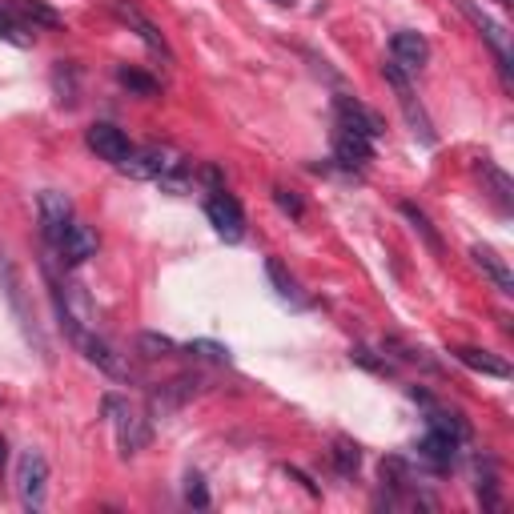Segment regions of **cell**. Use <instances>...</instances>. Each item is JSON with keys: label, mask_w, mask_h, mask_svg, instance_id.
Wrapping results in <instances>:
<instances>
[{"label": "cell", "mask_w": 514, "mask_h": 514, "mask_svg": "<svg viewBox=\"0 0 514 514\" xmlns=\"http://www.w3.org/2000/svg\"><path fill=\"white\" fill-rule=\"evenodd\" d=\"M410 394H414V398H418V402L430 410V418H426V422H430V430H438V434L454 438L458 446H462V442H470V422H466L462 414H450V410L434 406V402H430V394H422V390H410Z\"/></svg>", "instance_id": "cell-17"}, {"label": "cell", "mask_w": 514, "mask_h": 514, "mask_svg": "<svg viewBox=\"0 0 514 514\" xmlns=\"http://www.w3.org/2000/svg\"><path fill=\"white\" fill-rule=\"evenodd\" d=\"M450 5L474 25V33L482 37V45L494 53V69H498V77H502V89L510 93L514 89V77H510V33H506V25H498L478 0H450Z\"/></svg>", "instance_id": "cell-2"}, {"label": "cell", "mask_w": 514, "mask_h": 514, "mask_svg": "<svg viewBox=\"0 0 514 514\" xmlns=\"http://www.w3.org/2000/svg\"><path fill=\"white\" fill-rule=\"evenodd\" d=\"M185 350L197 354V358H209V362H229V350L221 342H209V338H193Z\"/></svg>", "instance_id": "cell-32"}, {"label": "cell", "mask_w": 514, "mask_h": 514, "mask_svg": "<svg viewBox=\"0 0 514 514\" xmlns=\"http://www.w3.org/2000/svg\"><path fill=\"white\" fill-rule=\"evenodd\" d=\"M45 486H49V462L37 450H25L17 462V494L29 514H37L45 506Z\"/></svg>", "instance_id": "cell-5"}, {"label": "cell", "mask_w": 514, "mask_h": 514, "mask_svg": "<svg viewBox=\"0 0 514 514\" xmlns=\"http://www.w3.org/2000/svg\"><path fill=\"white\" fill-rule=\"evenodd\" d=\"M474 173L482 177V193L494 201V209H498L502 217H510V209H514V181H510L494 161H486V157L474 165Z\"/></svg>", "instance_id": "cell-15"}, {"label": "cell", "mask_w": 514, "mask_h": 514, "mask_svg": "<svg viewBox=\"0 0 514 514\" xmlns=\"http://www.w3.org/2000/svg\"><path fill=\"white\" fill-rule=\"evenodd\" d=\"M266 278L274 282V290H278V298L282 302H294V306H306V298H302V290H298V282H294V274L278 262V257H270L266 262Z\"/></svg>", "instance_id": "cell-24"}, {"label": "cell", "mask_w": 514, "mask_h": 514, "mask_svg": "<svg viewBox=\"0 0 514 514\" xmlns=\"http://www.w3.org/2000/svg\"><path fill=\"white\" fill-rule=\"evenodd\" d=\"M117 81H121V89H129V93H137V97H157V93H161V85H157L149 73L129 69V65H117Z\"/></svg>", "instance_id": "cell-28"}, {"label": "cell", "mask_w": 514, "mask_h": 514, "mask_svg": "<svg viewBox=\"0 0 514 514\" xmlns=\"http://www.w3.org/2000/svg\"><path fill=\"white\" fill-rule=\"evenodd\" d=\"M137 354L141 358H169V354H177V342L157 334V330H145V334H137Z\"/></svg>", "instance_id": "cell-29"}, {"label": "cell", "mask_w": 514, "mask_h": 514, "mask_svg": "<svg viewBox=\"0 0 514 514\" xmlns=\"http://www.w3.org/2000/svg\"><path fill=\"white\" fill-rule=\"evenodd\" d=\"M205 217H209V225L217 229V237L221 241H241L245 237V209H241V201L233 197V193H225V189H217L209 201H205Z\"/></svg>", "instance_id": "cell-7"}, {"label": "cell", "mask_w": 514, "mask_h": 514, "mask_svg": "<svg viewBox=\"0 0 514 514\" xmlns=\"http://www.w3.org/2000/svg\"><path fill=\"white\" fill-rule=\"evenodd\" d=\"M382 77H386V85L394 89V101H398V109H402V117H406V125H410V133L422 141V145H434L438 141V133H434V121H430V113H426V105L414 97V85H410V73H402L394 61H386L382 65Z\"/></svg>", "instance_id": "cell-3"}, {"label": "cell", "mask_w": 514, "mask_h": 514, "mask_svg": "<svg viewBox=\"0 0 514 514\" xmlns=\"http://www.w3.org/2000/svg\"><path fill=\"white\" fill-rule=\"evenodd\" d=\"M177 161H181V157H173L169 145H145V149H133L117 169H121L125 177H133V181H161Z\"/></svg>", "instance_id": "cell-6"}, {"label": "cell", "mask_w": 514, "mask_h": 514, "mask_svg": "<svg viewBox=\"0 0 514 514\" xmlns=\"http://www.w3.org/2000/svg\"><path fill=\"white\" fill-rule=\"evenodd\" d=\"M185 502L189 506H201V510L209 506V490H205V478L201 474H189L185 478Z\"/></svg>", "instance_id": "cell-33"}, {"label": "cell", "mask_w": 514, "mask_h": 514, "mask_svg": "<svg viewBox=\"0 0 514 514\" xmlns=\"http://www.w3.org/2000/svg\"><path fill=\"white\" fill-rule=\"evenodd\" d=\"M470 257H474V266H478V270L498 286V294H506V298L514 294V274H510V266L502 262V257H498L490 245H474V249H470Z\"/></svg>", "instance_id": "cell-20"}, {"label": "cell", "mask_w": 514, "mask_h": 514, "mask_svg": "<svg viewBox=\"0 0 514 514\" xmlns=\"http://www.w3.org/2000/svg\"><path fill=\"white\" fill-rule=\"evenodd\" d=\"M334 161L346 169V173H362L370 161H374V141L358 137L354 129H334Z\"/></svg>", "instance_id": "cell-13"}, {"label": "cell", "mask_w": 514, "mask_h": 514, "mask_svg": "<svg viewBox=\"0 0 514 514\" xmlns=\"http://www.w3.org/2000/svg\"><path fill=\"white\" fill-rule=\"evenodd\" d=\"M390 61L402 69V73H422L426 69V61H430V41L422 37V33H414V29H398L394 37H390Z\"/></svg>", "instance_id": "cell-11"}, {"label": "cell", "mask_w": 514, "mask_h": 514, "mask_svg": "<svg viewBox=\"0 0 514 514\" xmlns=\"http://www.w3.org/2000/svg\"><path fill=\"white\" fill-rule=\"evenodd\" d=\"M398 209H402V217H406V221H410V225H414V229L422 233V241H426V245H430V249H434V253L442 257V253H446V245H442V237H438V229L430 225V217H426V213H422V209H418L414 201H402Z\"/></svg>", "instance_id": "cell-26"}, {"label": "cell", "mask_w": 514, "mask_h": 514, "mask_svg": "<svg viewBox=\"0 0 514 514\" xmlns=\"http://www.w3.org/2000/svg\"><path fill=\"white\" fill-rule=\"evenodd\" d=\"M0 41H9V45H17V49H29L33 45V33L25 29V21L0 0Z\"/></svg>", "instance_id": "cell-25"}, {"label": "cell", "mask_w": 514, "mask_h": 514, "mask_svg": "<svg viewBox=\"0 0 514 514\" xmlns=\"http://www.w3.org/2000/svg\"><path fill=\"white\" fill-rule=\"evenodd\" d=\"M274 201H278V209H282V213H290L294 221H298V217H306V201H302L294 189H286V185H274Z\"/></svg>", "instance_id": "cell-30"}, {"label": "cell", "mask_w": 514, "mask_h": 514, "mask_svg": "<svg viewBox=\"0 0 514 514\" xmlns=\"http://www.w3.org/2000/svg\"><path fill=\"white\" fill-rule=\"evenodd\" d=\"M197 390H201V378H197V374H177L173 382H165V386L153 394V406H157V414H173V410H181Z\"/></svg>", "instance_id": "cell-19"}, {"label": "cell", "mask_w": 514, "mask_h": 514, "mask_svg": "<svg viewBox=\"0 0 514 514\" xmlns=\"http://www.w3.org/2000/svg\"><path fill=\"white\" fill-rule=\"evenodd\" d=\"M37 209H41V233H45L49 249H57V245L65 241V233L73 229V221H77L73 201H69L61 189H45V193L37 197Z\"/></svg>", "instance_id": "cell-4"}, {"label": "cell", "mask_w": 514, "mask_h": 514, "mask_svg": "<svg viewBox=\"0 0 514 514\" xmlns=\"http://www.w3.org/2000/svg\"><path fill=\"white\" fill-rule=\"evenodd\" d=\"M270 5H278V9H294V0H270Z\"/></svg>", "instance_id": "cell-34"}, {"label": "cell", "mask_w": 514, "mask_h": 514, "mask_svg": "<svg viewBox=\"0 0 514 514\" xmlns=\"http://www.w3.org/2000/svg\"><path fill=\"white\" fill-rule=\"evenodd\" d=\"M414 450H418V466H422L426 474H446V470H454V462H458V442L446 438V434H438V430H430Z\"/></svg>", "instance_id": "cell-14"}, {"label": "cell", "mask_w": 514, "mask_h": 514, "mask_svg": "<svg viewBox=\"0 0 514 514\" xmlns=\"http://www.w3.org/2000/svg\"><path fill=\"white\" fill-rule=\"evenodd\" d=\"M85 145H89V149H93L101 161H109V165H121V161L133 153L129 133H125V129H117L113 121H97V125H89Z\"/></svg>", "instance_id": "cell-10"}, {"label": "cell", "mask_w": 514, "mask_h": 514, "mask_svg": "<svg viewBox=\"0 0 514 514\" xmlns=\"http://www.w3.org/2000/svg\"><path fill=\"white\" fill-rule=\"evenodd\" d=\"M53 93L61 105H77V93H81V69L73 61H57L53 65Z\"/></svg>", "instance_id": "cell-23"}, {"label": "cell", "mask_w": 514, "mask_h": 514, "mask_svg": "<svg viewBox=\"0 0 514 514\" xmlns=\"http://www.w3.org/2000/svg\"><path fill=\"white\" fill-rule=\"evenodd\" d=\"M101 410L109 414L113 434H117V446H121L125 458H133V454H141V450L149 446L153 426H149V418H145V410H141L137 402H129V398H121V394H105Z\"/></svg>", "instance_id": "cell-1"}, {"label": "cell", "mask_w": 514, "mask_h": 514, "mask_svg": "<svg viewBox=\"0 0 514 514\" xmlns=\"http://www.w3.org/2000/svg\"><path fill=\"white\" fill-rule=\"evenodd\" d=\"M350 358L358 362V366H366V370H374V374H394V362L382 354V358H374V350H366V346H354L350 350Z\"/></svg>", "instance_id": "cell-31"}, {"label": "cell", "mask_w": 514, "mask_h": 514, "mask_svg": "<svg viewBox=\"0 0 514 514\" xmlns=\"http://www.w3.org/2000/svg\"><path fill=\"white\" fill-rule=\"evenodd\" d=\"M462 366H470L474 374H490V378H510V366L502 358H494L490 350H478V346H454L450 350Z\"/></svg>", "instance_id": "cell-22"}, {"label": "cell", "mask_w": 514, "mask_h": 514, "mask_svg": "<svg viewBox=\"0 0 514 514\" xmlns=\"http://www.w3.org/2000/svg\"><path fill=\"white\" fill-rule=\"evenodd\" d=\"M334 113H338V125H342V129H354V133L366 137V141H378V137H382V117L370 113L358 97L338 93V97H334Z\"/></svg>", "instance_id": "cell-12"}, {"label": "cell", "mask_w": 514, "mask_h": 514, "mask_svg": "<svg viewBox=\"0 0 514 514\" xmlns=\"http://www.w3.org/2000/svg\"><path fill=\"white\" fill-rule=\"evenodd\" d=\"M57 253H61L65 266H81V262H89V257L97 253V233L85 221H73V229L65 233V241L57 245Z\"/></svg>", "instance_id": "cell-18"}, {"label": "cell", "mask_w": 514, "mask_h": 514, "mask_svg": "<svg viewBox=\"0 0 514 514\" xmlns=\"http://www.w3.org/2000/svg\"><path fill=\"white\" fill-rule=\"evenodd\" d=\"M9 458V446H5V438H0V462H5Z\"/></svg>", "instance_id": "cell-35"}, {"label": "cell", "mask_w": 514, "mask_h": 514, "mask_svg": "<svg viewBox=\"0 0 514 514\" xmlns=\"http://www.w3.org/2000/svg\"><path fill=\"white\" fill-rule=\"evenodd\" d=\"M474 494L482 502V510H498L502 506V474L494 458H474Z\"/></svg>", "instance_id": "cell-16"}, {"label": "cell", "mask_w": 514, "mask_h": 514, "mask_svg": "<svg viewBox=\"0 0 514 514\" xmlns=\"http://www.w3.org/2000/svg\"><path fill=\"white\" fill-rule=\"evenodd\" d=\"M498 5H510V0H498Z\"/></svg>", "instance_id": "cell-36"}, {"label": "cell", "mask_w": 514, "mask_h": 514, "mask_svg": "<svg viewBox=\"0 0 514 514\" xmlns=\"http://www.w3.org/2000/svg\"><path fill=\"white\" fill-rule=\"evenodd\" d=\"M5 5L25 21V29L29 33H37V29H61L65 21H61V13L57 9H49L45 0H5Z\"/></svg>", "instance_id": "cell-21"}, {"label": "cell", "mask_w": 514, "mask_h": 514, "mask_svg": "<svg viewBox=\"0 0 514 514\" xmlns=\"http://www.w3.org/2000/svg\"><path fill=\"white\" fill-rule=\"evenodd\" d=\"M109 9H113V17L121 21V25H129L145 45H149V53H157V57H165L169 65H173V49H169V41H165V33L133 5V0H109Z\"/></svg>", "instance_id": "cell-8"}, {"label": "cell", "mask_w": 514, "mask_h": 514, "mask_svg": "<svg viewBox=\"0 0 514 514\" xmlns=\"http://www.w3.org/2000/svg\"><path fill=\"white\" fill-rule=\"evenodd\" d=\"M330 458H334V470H338L342 478H354L358 466H362V450H358V442H350V438H334Z\"/></svg>", "instance_id": "cell-27"}, {"label": "cell", "mask_w": 514, "mask_h": 514, "mask_svg": "<svg viewBox=\"0 0 514 514\" xmlns=\"http://www.w3.org/2000/svg\"><path fill=\"white\" fill-rule=\"evenodd\" d=\"M77 346H81V350H85V358H89L93 366H101L109 378H121V382H133V378H137V370L129 366V358H125L117 346H109L105 338H97L93 330H89V334H81V338H77Z\"/></svg>", "instance_id": "cell-9"}]
</instances>
